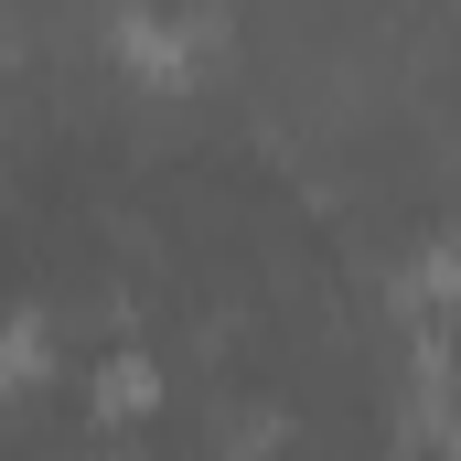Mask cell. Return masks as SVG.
I'll list each match as a JSON object with an SVG mask.
<instances>
[{
	"label": "cell",
	"mask_w": 461,
	"mask_h": 461,
	"mask_svg": "<svg viewBox=\"0 0 461 461\" xmlns=\"http://www.w3.org/2000/svg\"><path fill=\"white\" fill-rule=\"evenodd\" d=\"M97 408H108V419H140V408H150V365H140V354H118L108 375H97Z\"/></svg>",
	"instance_id": "cell-1"
},
{
	"label": "cell",
	"mask_w": 461,
	"mask_h": 461,
	"mask_svg": "<svg viewBox=\"0 0 461 461\" xmlns=\"http://www.w3.org/2000/svg\"><path fill=\"white\" fill-rule=\"evenodd\" d=\"M0 375H11V386L43 375V322H11V333H0Z\"/></svg>",
	"instance_id": "cell-2"
}]
</instances>
